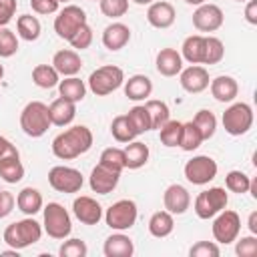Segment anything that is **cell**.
<instances>
[{
  "instance_id": "obj_1",
  "label": "cell",
  "mask_w": 257,
  "mask_h": 257,
  "mask_svg": "<svg viewBox=\"0 0 257 257\" xmlns=\"http://www.w3.org/2000/svg\"><path fill=\"white\" fill-rule=\"evenodd\" d=\"M92 141L94 139H92L90 128L84 124H76V126H70L54 137L52 153L60 161H72V159L88 153L92 147Z\"/></svg>"
},
{
  "instance_id": "obj_2",
  "label": "cell",
  "mask_w": 257,
  "mask_h": 257,
  "mask_svg": "<svg viewBox=\"0 0 257 257\" xmlns=\"http://www.w3.org/2000/svg\"><path fill=\"white\" fill-rule=\"evenodd\" d=\"M42 237V227L38 221H34L32 217H26V219H20V221H14L10 223L4 233H2V239L8 247L12 249H26L34 243H38Z\"/></svg>"
},
{
  "instance_id": "obj_3",
  "label": "cell",
  "mask_w": 257,
  "mask_h": 257,
  "mask_svg": "<svg viewBox=\"0 0 257 257\" xmlns=\"http://www.w3.org/2000/svg\"><path fill=\"white\" fill-rule=\"evenodd\" d=\"M50 124L52 122H50V114H48V104H44L40 100L28 102L20 112V128L24 131V135H28L32 139H40L42 135H46Z\"/></svg>"
},
{
  "instance_id": "obj_4",
  "label": "cell",
  "mask_w": 257,
  "mask_h": 257,
  "mask_svg": "<svg viewBox=\"0 0 257 257\" xmlns=\"http://www.w3.org/2000/svg\"><path fill=\"white\" fill-rule=\"evenodd\" d=\"M122 82H124V72H122V68H118L114 64L98 66L88 76V88L96 96H106V94L114 92L116 88L122 86Z\"/></svg>"
},
{
  "instance_id": "obj_5",
  "label": "cell",
  "mask_w": 257,
  "mask_h": 257,
  "mask_svg": "<svg viewBox=\"0 0 257 257\" xmlns=\"http://www.w3.org/2000/svg\"><path fill=\"white\" fill-rule=\"evenodd\" d=\"M44 213V231L48 237L52 239H66L72 231V221L68 211L60 205V203H48L46 207H42Z\"/></svg>"
},
{
  "instance_id": "obj_6",
  "label": "cell",
  "mask_w": 257,
  "mask_h": 257,
  "mask_svg": "<svg viewBox=\"0 0 257 257\" xmlns=\"http://www.w3.org/2000/svg\"><path fill=\"white\" fill-rule=\"evenodd\" d=\"M223 128L231 137H241L253 126V108L247 102H233L223 112Z\"/></svg>"
},
{
  "instance_id": "obj_7",
  "label": "cell",
  "mask_w": 257,
  "mask_h": 257,
  "mask_svg": "<svg viewBox=\"0 0 257 257\" xmlns=\"http://www.w3.org/2000/svg\"><path fill=\"white\" fill-rule=\"evenodd\" d=\"M229 203V195L223 187H211L195 197V213L199 219H213L219 211H223Z\"/></svg>"
},
{
  "instance_id": "obj_8",
  "label": "cell",
  "mask_w": 257,
  "mask_h": 257,
  "mask_svg": "<svg viewBox=\"0 0 257 257\" xmlns=\"http://www.w3.org/2000/svg\"><path fill=\"white\" fill-rule=\"evenodd\" d=\"M139 211H137V203L131 199H120L116 203H112L106 213H104V221L112 231H126L137 223Z\"/></svg>"
},
{
  "instance_id": "obj_9",
  "label": "cell",
  "mask_w": 257,
  "mask_h": 257,
  "mask_svg": "<svg viewBox=\"0 0 257 257\" xmlns=\"http://www.w3.org/2000/svg\"><path fill=\"white\" fill-rule=\"evenodd\" d=\"M82 24H86V12L76 4H68L54 18V32L58 38L70 40Z\"/></svg>"
},
{
  "instance_id": "obj_10",
  "label": "cell",
  "mask_w": 257,
  "mask_h": 257,
  "mask_svg": "<svg viewBox=\"0 0 257 257\" xmlns=\"http://www.w3.org/2000/svg\"><path fill=\"white\" fill-rule=\"evenodd\" d=\"M217 171H219V167H217L215 159H211L209 155H197V157L189 159L185 163V169H183L185 179L189 183H193V185L211 183L217 177Z\"/></svg>"
},
{
  "instance_id": "obj_11",
  "label": "cell",
  "mask_w": 257,
  "mask_h": 257,
  "mask_svg": "<svg viewBox=\"0 0 257 257\" xmlns=\"http://www.w3.org/2000/svg\"><path fill=\"white\" fill-rule=\"evenodd\" d=\"M48 185L58 193H78L84 185V177L78 169L56 165L48 171Z\"/></svg>"
},
{
  "instance_id": "obj_12",
  "label": "cell",
  "mask_w": 257,
  "mask_h": 257,
  "mask_svg": "<svg viewBox=\"0 0 257 257\" xmlns=\"http://www.w3.org/2000/svg\"><path fill=\"white\" fill-rule=\"evenodd\" d=\"M239 231H241V219L235 211L231 209H223L215 215V221H213V237L217 243L221 245H229L233 243L237 237H239Z\"/></svg>"
},
{
  "instance_id": "obj_13",
  "label": "cell",
  "mask_w": 257,
  "mask_h": 257,
  "mask_svg": "<svg viewBox=\"0 0 257 257\" xmlns=\"http://www.w3.org/2000/svg\"><path fill=\"white\" fill-rule=\"evenodd\" d=\"M223 10L217 4H201L197 6V10L193 12V26L199 32H215L223 26Z\"/></svg>"
},
{
  "instance_id": "obj_14",
  "label": "cell",
  "mask_w": 257,
  "mask_h": 257,
  "mask_svg": "<svg viewBox=\"0 0 257 257\" xmlns=\"http://www.w3.org/2000/svg\"><path fill=\"white\" fill-rule=\"evenodd\" d=\"M179 82H181L183 90H187L191 94H199L205 88H209L211 78H209V72H207L205 66L191 64V66H187L179 72Z\"/></svg>"
},
{
  "instance_id": "obj_15",
  "label": "cell",
  "mask_w": 257,
  "mask_h": 257,
  "mask_svg": "<svg viewBox=\"0 0 257 257\" xmlns=\"http://www.w3.org/2000/svg\"><path fill=\"white\" fill-rule=\"evenodd\" d=\"M72 213L82 225H98V221L102 219L100 203L86 195H80L72 201Z\"/></svg>"
},
{
  "instance_id": "obj_16",
  "label": "cell",
  "mask_w": 257,
  "mask_h": 257,
  "mask_svg": "<svg viewBox=\"0 0 257 257\" xmlns=\"http://www.w3.org/2000/svg\"><path fill=\"white\" fill-rule=\"evenodd\" d=\"M163 205L165 211H169L171 215H183L191 207V195L183 185L173 183L163 193Z\"/></svg>"
},
{
  "instance_id": "obj_17",
  "label": "cell",
  "mask_w": 257,
  "mask_h": 257,
  "mask_svg": "<svg viewBox=\"0 0 257 257\" xmlns=\"http://www.w3.org/2000/svg\"><path fill=\"white\" fill-rule=\"evenodd\" d=\"M175 18H177V12H175V6L167 0H159V2H151L149 4V10H147V22L153 26V28H159V30H165V28H171L175 24Z\"/></svg>"
},
{
  "instance_id": "obj_18",
  "label": "cell",
  "mask_w": 257,
  "mask_h": 257,
  "mask_svg": "<svg viewBox=\"0 0 257 257\" xmlns=\"http://www.w3.org/2000/svg\"><path fill=\"white\" fill-rule=\"evenodd\" d=\"M118 179H120V173H114V171L104 169L102 165H96L90 171L88 185H90L92 193H96V195H108V193H112L116 189Z\"/></svg>"
},
{
  "instance_id": "obj_19",
  "label": "cell",
  "mask_w": 257,
  "mask_h": 257,
  "mask_svg": "<svg viewBox=\"0 0 257 257\" xmlns=\"http://www.w3.org/2000/svg\"><path fill=\"white\" fill-rule=\"evenodd\" d=\"M52 66H54V70L60 76H76L80 72V68H82V60H80V56H78L76 50L64 48V50L54 52Z\"/></svg>"
},
{
  "instance_id": "obj_20",
  "label": "cell",
  "mask_w": 257,
  "mask_h": 257,
  "mask_svg": "<svg viewBox=\"0 0 257 257\" xmlns=\"http://www.w3.org/2000/svg\"><path fill=\"white\" fill-rule=\"evenodd\" d=\"M102 253H104V257H133L135 243L128 235H124L122 231H116L104 239Z\"/></svg>"
},
{
  "instance_id": "obj_21",
  "label": "cell",
  "mask_w": 257,
  "mask_h": 257,
  "mask_svg": "<svg viewBox=\"0 0 257 257\" xmlns=\"http://www.w3.org/2000/svg\"><path fill=\"white\" fill-rule=\"evenodd\" d=\"M128 40H131V28L122 22H112L102 30V44L110 52L124 48L128 44Z\"/></svg>"
},
{
  "instance_id": "obj_22",
  "label": "cell",
  "mask_w": 257,
  "mask_h": 257,
  "mask_svg": "<svg viewBox=\"0 0 257 257\" xmlns=\"http://www.w3.org/2000/svg\"><path fill=\"white\" fill-rule=\"evenodd\" d=\"M155 66H157V72L161 76H177L183 70L181 52H177L175 48H161L157 52Z\"/></svg>"
},
{
  "instance_id": "obj_23",
  "label": "cell",
  "mask_w": 257,
  "mask_h": 257,
  "mask_svg": "<svg viewBox=\"0 0 257 257\" xmlns=\"http://www.w3.org/2000/svg\"><path fill=\"white\" fill-rule=\"evenodd\" d=\"M209 86H211L213 98L219 100V102H233L237 98V94H239V84L229 74H221V76L213 78L209 82Z\"/></svg>"
},
{
  "instance_id": "obj_24",
  "label": "cell",
  "mask_w": 257,
  "mask_h": 257,
  "mask_svg": "<svg viewBox=\"0 0 257 257\" xmlns=\"http://www.w3.org/2000/svg\"><path fill=\"white\" fill-rule=\"evenodd\" d=\"M48 114H50V122L52 124H56V126H68L74 120V116H76V102L58 96L56 100L50 102Z\"/></svg>"
},
{
  "instance_id": "obj_25",
  "label": "cell",
  "mask_w": 257,
  "mask_h": 257,
  "mask_svg": "<svg viewBox=\"0 0 257 257\" xmlns=\"http://www.w3.org/2000/svg\"><path fill=\"white\" fill-rule=\"evenodd\" d=\"M153 92V80L147 74H133L128 80H124V96L128 100H147Z\"/></svg>"
},
{
  "instance_id": "obj_26",
  "label": "cell",
  "mask_w": 257,
  "mask_h": 257,
  "mask_svg": "<svg viewBox=\"0 0 257 257\" xmlns=\"http://www.w3.org/2000/svg\"><path fill=\"white\" fill-rule=\"evenodd\" d=\"M16 207H18L24 215H28V217L36 215V213L42 211V207H44L42 193H40L38 189H34V187H24V189L16 195Z\"/></svg>"
},
{
  "instance_id": "obj_27",
  "label": "cell",
  "mask_w": 257,
  "mask_h": 257,
  "mask_svg": "<svg viewBox=\"0 0 257 257\" xmlns=\"http://www.w3.org/2000/svg\"><path fill=\"white\" fill-rule=\"evenodd\" d=\"M203 56H205V36L201 34L187 36L181 46V58H185L189 64H203Z\"/></svg>"
},
{
  "instance_id": "obj_28",
  "label": "cell",
  "mask_w": 257,
  "mask_h": 257,
  "mask_svg": "<svg viewBox=\"0 0 257 257\" xmlns=\"http://www.w3.org/2000/svg\"><path fill=\"white\" fill-rule=\"evenodd\" d=\"M122 153H124V169H133V171L145 167L149 161V155H151L149 147L141 141H131L122 149Z\"/></svg>"
},
{
  "instance_id": "obj_29",
  "label": "cell",
  "mask_w": 257,
  "mask_h": 257,
  "mask_svg": "<svg viewBox=\"0 0 257 257\" xmlns=\"http://www.w3.org/2000/svg\"><path fill=\"white\" fill-rule=\"evenodd\" d=\"M0 179L10 185H16L24 179V165L20 155H6L0 159Z\"/></svg>"
},
{
  "instance_id": "obj_30",
  "label": "cell",
  "mask_w": 257,
  "mask_h": 257,
  "mask_svg": "<svg viewBox=\"0 0 257 257\" xmlns=\"http://www.w3.org/2000/svg\"><path fill=\"white\" fill-rule=\"evenodd\" d=\"M175 229V219L169 211H157L149 219V233L157 239H165L173 233Z\"/></svg>"
},
{
  "instance_id": "obj_31",
  "label": "cell",
  "mask_w": 257,
  "mask_h": 257,
  "mask_svg": "<svg viewBox=\"0 0 257 257\" xmlns=\"http://www.w3.org/2000/svg\"><path fill=\"white\" fill-rule=\"evenodd\" d=\"M58 92L66 100L80 102L86 96V84L78 76H64V80L58 82Z\"/></svg>"
},
{
  "instance_id": "obj_32",
  "label": "cell",
  "mask_w": 257,
  "mask_h": 257,
  "mask_svg": "<svg viewBox=\"0 0 257 257\" xmlns=\"http://www.w3.org/2000/svg\"><path fill=\"white\" fill-rule=\"evenodd\" d=\"M110 135L114 137L116 143H131V141H135L139 137V133L135 131V126H133V122L128 120L126 114H118V116L112 118Z\"/></svg>"
},
{
  "instance_id": "obj_33",
  "label": "cell",
  "mask_w": 257,
  "mask_h": 257,
  "mask_svg": "<svg viewBox=\"0 0 257 257\" xmlns=\"http://www.w3.org/2000/svg\"><path fill=\"white\" fill-rule=\"evenodd\" d=\"M16 30H18V36L26 42H34L38 40L40 32H42V26H40V20L32 14H22L18 16L16 20Z\"/></svg>"
},
{
  "instance_id": "obj_34",
  "label": "cell",
  "mask_w": 257,
  "mask_h": 257,
  "mask_svg": "<svg viewBox=\"0 0 257 257\" xmlns=\"http://www.w3.org/2000/svg\"><path fill=\"white\" fill-rule=\"evenodd\" d=\"M32 82L40 88H54L60 82V74L52 64H38L32 68Z\"/></svg>"
},
{
  "instance_id": "obj_35",
  "label": "cell",
  "mask_w": 257,
  "mask_h": 257,
  "mask_svg": "<svg viewBox=\"0 0 257 257\" xmlns=\"http://www.w3.org/2000/svg\"><path fill=\"white\" fill-rule=\"evenodd\" d=\"M145 108L149 110V116H151V131H159L171 116V110H169L167 102L157 100V98H149L145 102Z\"/></svg>"
},
{
  "instance_id": "obj_36",
  "label": "cell",
  "mask_w": 257,
  "mask_h": 257,
  "mask_svg": "<svg viewBox=\"0 0 257 257\" xmlns=\"http://www.w3.org/2000/svg\"><path fill=\"white\" fill-rule=\"evenodd\" d=\"M201 143H203V137H201L199 128L195 126V122H193V120L183 122V133H181V143H179V147H181L183 151H187V153H193V151H197V149L201 147Z\"/></svg>"
},
{
  "instance_id": "obj_37",
  "label": "cell",
  "mask_w": 257,
  "mask_h": 257,
  "mask_svg": "<svg viewBox=\"0 0 257 257\" xmlns=\"http://www.w3.org/2000/svg\"><path fill=\"white\" fill-rule=\"evenodd\" d=\"M98 165H102V167L108 169V171L122 173V169H124V153H122V149H118V147H108V149H104V151L100 153Z\"/></svg>"
},
{
  "instance_id": "obj_38",
  "label": "cell",
  "mask_w": 257,
  "mask_h": 257,
  "mask_svg": "<svg viewBox=\"0 0 257 257\" xmlns=\"http://www.w3.org/2000/svg\"><path fill=\"white\" fill-rule=\"evenodd\" d=\"M193 122H195V126L199 128L203 141H209V139L215 135V131H217V118H215V114H213L211 110H207V108H201V110L195 114Z\"/></svg>"
},
{
  "instance_id": "obj_39",
  "label": "cell",
  "mask_w": 257,
  "mask_h": 257,
  "mask_svg": "<svg viewBox=\"0 0 257 257\" xmlns=\"http://www.w3.org/2000/svg\"><path fill=\"white\" fill-rule=\"evenodd\" d=\"M181 133H183V122H179V120H167L161 128H159V139H161V143L165 145V147H179V143H181Z\"/></svg>"
},
{
  "instance_id": "obj_40",
  "label": "cell",
  "mask_w": 257,
  "mask_h": 257,
  "mask_svg": "<svg viewBox=\"0 0 257 257\" xmlns=\"http://www.w3.org/2000/svg\"><path fill=\"white\" fill-rule=\"evenodd\" d=\"M225 56V46L217 36H205V56L203 64H217Z\"/></svg>"
},
{
  "instance_id": "obj_41",
  "label": "cell",
  "mask_w": 257,
  "mask_h": 257,
  "mask_svg": "<svg viewBox=\"0 0 257 257\" xmlns=\"http://www.w3.org/2000/svg\"><path fill=\"white\" fill-rule=\"evenodd\" d=\"M126 116H128V120L133 122L135 131H137L139 135L151 131V116H149V110L145 108V104H135V106L126 112Z\"/></svg>"
},
{
  "instance_id": "obj_42",
  "label": "cell",
  "mask_w": 257,
  "mask_h": 257,
  "mask_svg": "<svg viewBox=\"0 0 257 257\" xmlns=\"http://www.w3.org/2000/svg\"><path fill=\"white\" fill-rule=\"evenodd\" d=\"M249 183H251V177L245 175L243 171H229L227 177H225V187H227V191L237 193V195L249 193Z\"/></svg>"
},
{
  "instance_id": "obj_43",
  "label": "cell",
  "mask_w": 257,
  "mask_h": 257,
  "mask_svg": "<svg viewBox=\"0 0 257 257\" xmlns=\"http://www.w3.org/2000/svg\"><path fill=\"white\" fill-rule=\"evenodd\" d=\"M18 52V38L16 34L6 28V26H0V58H10Z\"/></svg>"
},
{
  "instance_id": "obj_44",
  "label": "cell",
  "mask_w": 257,
  "mask_h": 257,
  "mask_svg": "<svg viewBox=\"0 0 257 257\" xmlns=\"http://www.w3.org/2000/svg\"><path fill=\"white\" fill-rule=\"evenodd\" d=\"M98 6L108 18H120L128 12V0H98Z\"/></svg>"
},
{
  "instance_id": "obj_45",
  "label": "cell",
  "mask_w": 257,
  "mask_h": 257,
  "mask_svg": "<svg viewBox=\"0 0 257 257\" xmlns=\"http://www.w3.org/2000/svg\"><path fill=\"white\" fill-rule=\"evenodd\" d=\"M86 253H88V247L82 239H66L58 249L60 257H86Z\"/></svg>"
},
{
  "instance_id": "obj_46",
  "label": "cell",
  "mask_w": 257,
  "mask_h": 257,
  "mask_svg": "<svg viewBox=\"0 0 257 257\" xmlns=\"http://www.w3.org/2000/svg\"><path fill=\"white\" fill-rule=\"evenodd\" d=\"M68 42H70V46H72L74 50H84V48H88V46L92 44V28H90L88 24H82V26L74 32V36H72Z\"/></svg>"
},
{
  "instance_id": "obj_47",
  "label": "cell",
  "mask_w": 257,
  "mask_h": 257,
  "mask_svg": "<svg viewBox=\"0 0 257 257\" xmlns=\"http://www.w3.org/2000/svg\"><path fill=\"white\" fill-rule=\"evenodd\" d=\"M189 255L191 257H219L221 255V249L213 241H199V243H195L189 249Z\"/></svg>"
},
{
  "instance_id": "obj_48",
  "label": "cell",
  "mask_w": 257,
  "mask_h": 257,
  "mask_svg": "<svg viewBox=\"0 0 257 257\" xmlns=\"http://www.w3.org/2000/svg\"><path fill=\"white\" fill-rule=\"evenodd\" d=\"M235 241H237L235 253L239 257H255L257 255V237L255 235H247V237H241Z\"/></svg>"
},
{
  "instance_id": "obj_49",
  "label": "cell",
  "mask_w": 257,
  "mask_h": 257,
  "mask_svg": "<svg viewBox=\"0 0 257 257\" xmlns=\"http://www.w3.org/2000/svg\"><path fill=\"white\" fill-rule=\"evenodd\" d=\"M60 2L58 0H30V8L36 14H54L58 12Z\"/></svg>"
},
{
  "instance_id": "obj_50",
  "label": "cell",
  "mask_w": 257,
  "mask_h": 257,
  "mask_svg": "<svg viewBox=\"0 0 257 257\" xmlns=\"http://www.w3.org/2000/svg\"><path fill=\"white\" fill-rule=\"evenodd\" d=\"M16 0H0V26H6L16 14Z\"/></svg>"
},
{
  "instance_id": "obj_51",
  "label": "cell",
  "mask_w": 257,
  "mask_h": 257,
  "mask_svg": "<svg viewBox=\"0 0 257 257\" xmlns=\"http://www.w3.org/2000/svg\"><path fill=\"white\" fill-rule=\"evenodd\" d=\"M14 205H16V197L10 191H0V219L8 217L14 211Z\"/></svg>"
},
{
  "instance_id": "obj_52",
  "label": "cell",
  "mask_w": 257,
  "mask_h": 257,
  "mask_svg": "<svg viewBox=\"0 0 257 257\" xmlns=\"http://www.w3.org/2000/svg\"><path fill=\"white\" fill-rule=\"evenodd\" d=\"M245 20L249 24H257V0H247V6H245Z\"/></svg>"
},
{
  "instance_id": "obj_53",
  "label": "cell",
  "mask_w": 257,
  "mask_h": 257,
  "mask_svg": "<svg viewBox=\"0 0 257 257\" xmlns=\"http://www.w3.org/2000/svg\"><path fill=\"white\" fill-rule=\"evenodd\" d=\"M6 155H18V151L6 137H0V159L6 157Z\"/></svg>"
},
{
  "instance_id": "obj_54",
  "label": "cell",
  "mask_w": 257,
  "mask_h": 257,
  "mask_svg": "<svg viewBox=\"0 0 257 257\" xmlns=\"http://www.w3.org/2000/svg\"><path fill=\"white\" fill-rule=\"evenodd\" d=\"M247 227L251 231V235H257V211H253L249 215V221H247Z\"/></svg>"
},
{
  "instance_id": "obj_55",
  "label": "cell",
  "mask_w": 257,
  "mask_h": 257,
  "mask_svg": "<svg viewBox=\"0 0 257 257\" xmlns=\"http://www.w3.org/2000/svg\"><path fill=\"white\" fill-rule=\"evenodd\" d=\"M187 4H191V6H201V4H205V0H185Z\"/></svg>"
},
{
  "instance_id": "obj_56",
  "label": "cell",
  "mask_w": 257,
  "mask_h": 257,
  "mask_svg": "<svg viewBox=\"0 0 257 257\" xmlns=\"http://www.w3.org/2000/svg\"><path fill=\"white\" fill-rule=\"evenodd\" d=\"M135 4H139V6H145V4H151L153 0H133Z\"/></svg>"
},
{
  "instance_id": "obj_57",
  "label": "cell",
  "mask_w": 257,
  "mask_h": 257,
  "mask_svg": "<svg viewBox=\"0 0 257 257\" xmlns=\"http://www.w3.org/2000/svg\"><path fill=\"white\" fill-rule=\"evenodd\" d=\"M2 76H4V66L0 64V78H2Z\"/></svg>"
},
{
  "instance_id": "obj_58",
  "label": "cell",
  "mask_w": 257,
  "mask_h": 257,
  "mask_svg": "<svg viewBox=\"0 0 257 257\" xmlns=\"http://www.w3.org/2000/svg\"><path fill=\"white\" fill-rule=\"evenodd\" d=\"M235 2H247V0H235Z\"/></svg>"
},
{
  "instance_id": "obj_59",
  "label": "cell",
  "mask_w": 257,
  "mask_h": 257,
  "mask_svg": "<svg viewBox=\"0 0 257 257\" xmlns=\"http://www.w3.org/2000/svg\"><path fill=\"white\" fill-rule=\"evenodd\" d=\"M58 2H70V0H58Z\"/></svg>"
}]
</instances>
